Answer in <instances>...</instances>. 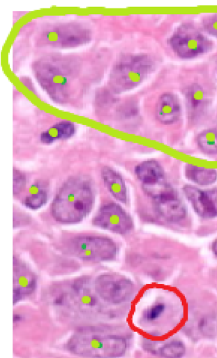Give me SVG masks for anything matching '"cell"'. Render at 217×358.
I'll list each match as a JSON object with an SVG mask.
<instances>
[{
  "mask_svg": "<svg viewBox=\"0 0 217 358\" xmlns=\"http://www.w3.org/2000/svg\"><path fill=\"white\" fill-rule=\"evenodd\" d=\"M101 178L111 195L118 202L127 205L129 200L128 189L123 176L110 166H103L101 170Z\"/></svg>",
  "mask_w": 217,
  "mask_h": 358,
  "instance_id": "obj_16",
  "label": "cell"
},
{
  "mask_svg": "<svg viewBox=\"0 0 217 358\" xmlns=\"http://www.w3.org/2000/svg\"><path fill=\"white\" fill-rule=\"evenodd\" d=\"M183 192L195 213L200 217L204 219L217 217V187L203 189L185 185Z\"/></svg>",
  "mask_w": 217,
  "mask_h": 358,
  "instance_id": "obj_13",
  "label": "cell"
},
{
  "mask_svg": "<svg viewBox=\"0 0 217 358\" xmlns=\"http://www.w3.org/2000/svg\"><path fill=\"white\" fill-rule=\"evenodd\" d=\"M188 121L196 124L202 121L208 113L211 100L208 93L200 83H193L185 86L182 90Z\"/></svg>",
  "mask_w": 217,
  "mask_h": 358,
  "instance_id": "obj_12",
  "label": "cell"
},
{
  "mask_svg": "<svg viewBox=\"0 0 217 358\" xmlns=\"http://www.w3.org/2000/svg\"><path fill=\"white\" fill-rule=\"evenodd\" d=\"M155 212L169 223H179L187 217V207L179 196L154 202Z\"/></svg>",
  "mask_w": 217,
  "mask_h": 358,
  "instance_id": "obj_15",
  "label": "cell"
},
{
  "mask_svg": "<svg viewBox=\"0 0 217 358\" xmlns=\"http://www.w3.org/2000/svg\"><path fill=\"white\" fill-rule=\"evenodd\" d=\"M202 152L208 155H217V129H209L200 132L195 138Z\"/></svg>",
  "mask_w": 217,
  "mask_h": 358,
  "instance_id": "obj_23",
  "label": "cell"
},
{
  "mask_svg": "<svg viewBox=\"0 0 217 358\" xmlns=\"http://www.w3.org/2000/svg\"><path fill=\"white\" fill-rule=\"evenodd\" d=\"M182 113L181 104L177 94L165 92L155 105L154 117L162 124L170 125L179 121Z\"/></svg>",
  "mask_w": 217,
  "mask_h": 358,
  "instance_id": "obj_14",
  "label": "cell"
},
{
  "mask_svg": "<svg viewBox=\"0 0 217 358\" xmlns=\"http://www.w3.org/2000/svg\"><path fill=\"white\" fill-rule=\"evenodd\" d=\"M77 127L74 122L63 120L51 126L40 135V141L44 145H52L60 141L69 140L76 134Z\"/></svg>",
  "mask_w": 217,
  "mask_h": 358,
  "instance_id": "obj_18",
  "label": "cell"
},
{
  "mask_svg": "<svg viewBox=\"0 0 217 358\" xmlns=\"http://www.w3.org/2000/svg\"><path fill=\"white\" fill-rule=\"evenodd\" d=\"M142 191L155 201L179 196L177 189L166 181V179L152 184H142Z\"/></svg>",
  "mask_w": 217,
  "mask_h": 358,
  "instance_id": "obj_22",
  "label": "cell"
},
{
  "mask_svg": "<svg viewBox=\"0 0 217 358\" xmlns=\"http://www.w3.org/2000/svg\"><path fill=\"white\" fill-rule=\"evenodd\" d=\"M20 80L24 83V85L27 87L31 92L37 94L36 90L34 87V84L29 77L20 78Z\"/></svg>",
  "mask_w": 217,
  "mask_h": 358,
  "instance_id": "obj_28",
  "label": "cell"
},
{
  "mask_svg": "<svg viewBox=\"0 0 217 358\" xmlns=\"http://www.w3.org/2000/svg\"><path fill=\"white\" fill-rule=\"evenodd\" d=\"M135 175L142 184H152L165 179V171L156 160L150 159L140 163L135 167Z\"/></svg>",
  "mask_w": 217,
  "mask_h": 358,
  "instance_id": "obj_19",
  "label": "cell"
},
{
  "mask_svg": "<svg viewBox=\"0 0 217 358\" xmlns=\"http://www.w3.org/2000/svg\"><path fill=\"white\" fill-rule=\"evenodd\" d=\"M142 348L150 354L167 358L182 357L186 352V346L179 340L161 343L146 339L142 342Z\"/></svg>",
  "mask_w": 217,
  "mask_h": 358,
  "instance_id": "obj_17",
  "label": "cell"
},
{
  "mask_svg": "<svg viewBox=\"0 0 217 358\" xmlns=\"http://www.w3.org/2000/svg\"><path fill=\"white\" fill-rule=\"evenodd\" d=\"M61 245L66 254L84 262H110L119 254L117 242L107 236L77 235L65 239Z\"/></svg>",
  "mask_w": 217,
  "mask_h": 358,
  "instance_id": "obj_7",
  "label": "cell"
},
{
  "mask_svg": "<svg viewBox=\"0 0 217 358\" xmlns=\"http://www.w3.org/2000/svg\"><path fill=\"white\" fill-rule=\"evenodd\" d=\"M27 176L25 173L14 168L13 170V194L17 196L22 194L27 184Z\"/></svg>",
  "mask_w": 217,
  "mask_h": 358,
  "instance_id": "obj_25",
  "label": "cell"
},
{
  "mask_svg": "<svg viewBox=\"0 0 217 358\" xmlns=\"http://www.w3.org/2000/svg\"><path fill=\"white\" fill-rule=\"evenodd\" d=\"M38 278L26 262L13 258V304L32 296L38 288Z\"/></svg>",
  "mask_w": 217,
  "mask_h": 358,
  "instance_id": "obj_11",
  "label": "cell"
},
{
  "mask_svg": "<svg viewBox=\"0 0 217 358\" xmlns=\"http://www.w3.org/2000/svg\"><path fill=\"white\" fill-rule=\"evenodd\" d=\"M94 287L100 299L114 308L128 305L137 292L135 283L117 272L100 273L94 279Z\"/></svg>",
  "mask_w": 217,
  "mask_h": 358,
  "instance_id": "obj_9",
  "label": "cell"
},
{
  "mask_svg": "<svg viewBox=\"0 0 217 358\" xmlns=\"http://www.w3.org/2000/svg\"><path fill=\"white\" fill-rule=\"evenodd\" d=\"M167 41L175 55L182 59L198 58L214 49L213 41L191 23L179 25Z\"/></svg>",
  "mask_w": 217,
  "mask_h": 358,
  "instance_id": "obj_8",
  "label": "cell"
},
{
  "mask_svg": "<svg viewBox=\"0 0 217 358\" xmlns=\"http://www.w3.org/2000/svg\"><path fill=\"white\" fill-rule=\"evenodd\" d=\"M212 251L214 255L217 257V239L214 241L212 245Z\"/></svg>",
  "mask_w": 217,
  "mask_h": 358,
  "instance_id": "obj_30",
  "label": "cell"
},
{
  "mask_svg": "<svg viewBox=\"0 0 217 358\" xmlns=\"http://www.w3.org/2000/svg\"><path fill=\"white\" fill-rule=\"evenodd\" d=\"M48 192V185L43 181H37L29 187L22 204L29 210H39L47 203Z\"/></svg>",
  "mask_w": 217,
  "mask_h": 358,
  "instance_id": "obj_20",
  "label": "cell"
},
{
  "mask_svg": "<svg viewBox=\"0 0 217 358\" xmlns=\"http://www.w3.org/2000/svg\"><path fill=\"white\" fill-rule=\"evenodd\" d=\"M47 296L50 306L57 312L80 323L114 320L122 311L100 299L95 289L94 279L89 276L52 284Z\"/></svg>",
  "mask_w": 217,
  "mask_h": 358,
  "instance_id": "obj_1",
  "label": "cell"
},
{
  "mask_svg": "<svg viewBox=\"0 0 217 358\" xmlns=\"http://www.w3.org/2000/svg\"><path fill=\"white\" fill-rule=\"evenodd\" d=\"M199 329L205 334H209L214 331V323L208 319H202L199 323Z\"/></svg>",
  "mask_w": 217,
  "mask_h": 358,
  "instance_id": "obj_27",
  "label": "cell"
},
{
  "mask_svg": "<svg viewBox=\"0 0 217 358\" xmlns=\"http://www.w3.org/2000/svg\"><path fill=\"white\" fill-rule=\"evenodd\" d=\"M132 332L121 324H97L80 326L64 345L71 355L93 358H116L125 355Z\"/></svg>",
  "mask_w": 217,
  "mask_h": 358,
  "instance_id": "obj_2",
  "label": "cell"
},
{
  "mask_svg": "<svg viewBox=\"0 0 217 358\" xmlns=\"http://www.w3.org/2000/svg\"><path fill=\"white\" fill-rule=\"evenodd\" d=\"M92 40V30L76 21L50 23L38 30L36 43L38 48L69 50L86 45Z\"/></svg>",
  "mask_w": 217,
  "mask_h": 358,
  "instance_id": "obj_6",
  "label": "cell"
},
{
  "mask_svg": "<svg viewBox=\"0 0 217 358\" xmlns=\"http://www.w3.org/2000/svg\"><path fill=\"white\" fill-rule=\"evenodd\" d=\"M202 27L207 34L217 38V14L204 17L202 20Z\"/></svg>",
  "mask_w": 217,
  "mask_h": 358,
  "instance_id": "obj_26",
  "label": "cell"
},
{
  "mask_svg": "<svg viewBox=\"0 0 217 358\" xmlns=\"http://www.w3.org/2000/svg\"><path fill=\"white\" fill-rule=\"evenodd\" d=\"M24 319V317L22 315H20V314H15L14 315V318H13V321H14V323H17V322H22Z\"/></svg>",
  "mask_w": 217,
  "mask_h": 358,
  "instance_id": "obj_29",
  "label": "cell"
},
{
  "mask_svg": "<svg viewBox=\"0 0 217 358\" xmlns=\"http://www.w3.org/2000/svg\"><path fill=\"white\" fill-rule=\"evenodd\" d=\"M92 224L120 236L128 235L134 229L131 215L116 202L103 204L93 217Z\"/></svg>",
  "mask_w": 217,
  "mask_h": 358,
  "instance_id": "obj_10",
  "label": "cell"
},
{
  "mask_svg": "<svg viewBox=\"0 0 217 358\" xmlns=\"http://www.w3.org/2000/svg\"><path fill=\"white\" fill-rule=\"evenodd\" d=\"M96 196L95 185L89 176H71L52 201L51 215L60 224H80L94 208Z\"/></svg>",
  "mask_w": 217,
  "mask_h": 358,
  "instance_id": "obj_4",
  "label": "cell"
},
{
  "mask_svg": "<svg viewBox=\"0 0 217 358\" xmlns=\"http://www.w3.org/2000/svg\"><path fill=\"white\" fill-rule=\"evenodd\" d=\"M156 66V60L149 55L121 56L110 73L108 85L111 92L121 94L137 89Z\"/></svg>",
  "mask_w": 217,
  "mask_h": 358,
  "instance_id": "obj_5",
  "label": "cell"
},
{
  "mask_svg": "<svg viewBox=\"0 0 217 358\" xmlns=\"http://www.w3.org/2000/svg\"><path fill=\"white\" fill-rule=\"evenodd\" d=\"M185 176L189 181L200 186H209L217 182V171L188 164L185 166Z\"/></svg>",
  "mask_w": 217,
  "mask_h": 358,
  "instance_id": "obj_21",
  "label": "cell"
},
{
  "mask_svg": "<svg viewBox=\"0 0 217 358\" xmlns=\"http://www.w3.org/2000/svg\"><path fill=\"white\" fill-rule=\"evenodd\" d=\"M167 305L164 302L158 301L142 312L141 321L150 324L158 320L166 312Z\"/></svg>",
  "mask_w": 217,
  "mask_h": 358,
  "instance_id": "obj_24",
  "label": "cell"
},
{
  "mask_svg": "<svg viewBox=\"0 0 217 358\" xmlns=\"http://www.w3.org/2000/svg\"><path fill=\"white\" fill-rule=\"evenodd\" d=\"M84 66L80 57L50 55L36 60L32 68L36 80L49 98L65 104L75 90L85 83Z\"/></svg>",
  "mask_w": 217,
  "mask_h": 358,
  "instance_id": "obj_3",
  "label": "cell"
}]
</instances>
